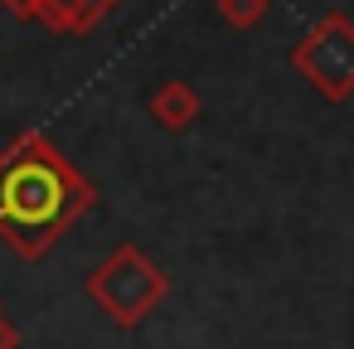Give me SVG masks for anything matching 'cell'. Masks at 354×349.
<instances>
[{"instance_id":"1","label":"cell","mask_w":354,"mask_h":349,"mask_svg":"<svg viewBox=\"0 0 354 349\" xmlns=\"http://www.w3.org/2000/svg\"><path fill=\"white\" fill-rule=\"evenodd\" d=\"M93 209V185L64 160V151L30 131L0 151V238L20 257H44L54 238Z\"/></svg>"},{"instance_id":"2","label":"cell","mask_w":354,"mask_h":349,"mask_svg":"<svg viewBox=\"0 0 354 349\" xmlns=\"http://www.w3.org/2000/svg\"><path fill=\"white\" fill-rule=\"evenodd\" d=\"M88 296L117 320V325H141L160 296H165V272L141 252V247H117L102 267L88 276Z\"/></svg>"},{"instance_id":"3","label":"cell","mask_w":354,"mask_h":349,"mask_svg":"<svg viewBox=\"0 0 354 349\" xmlns=\"http://www.w3.org/2000/svg\"><path fill=\"white\" fill-rule=\"evenodd\" d=\"M291 68L330 102H344L354 93V25L344 15H325L296 49Z\"/></svg>"},{"instance_id":"4","label":"cell","mask_w":354,"mask_h":349,"mask_svg":"<svg viewBox=\"0 0 354 349\" xmlns=\"http://www.w3.org/2000/svg\"><path fill=\"white\" fill-rule=\"evenodd\" d=\"M117 6H122V0H44L39 20H44L54 35H88V30H97Z\"/></svg>"},{"instance_id":"5","label":"cell","mask_w":354,"mask_h":349,"mask_svg":"<svg viewBox=\"0 0 354 349\" xmlns=\"http://www.w3.org/2000/svg\"><path fill=\"white\" fill-rule=\"evenodd\" d=\"M151 117H156L165 131H185V126H194V117H199V93H194L189 83H180V78H165V83L151 93Z\"/></svg>"},{"instance_id":"6","label":"cell","mask_w":354,"mask_h":349,"mask_svg":"<svg viewBox=\"0 0 354 349\" xmlns=\"http://www.w3.org/2000/svg\"><path fill=\"white\" fill-rule=\"evenodd\" d=\"M218 15L238 30H252L262 15H267V0H218Z\"/></svg>"},{"instance_id":"7","label":"cell","mask_w":354,"mask_h":349,"mask_svg":"<svg viewBox=\"0 0 354 349\" xmlns=\"http://www.w3.org/2000/svg\"><path fill=\"white\" fill-rule=\"evenodd\" d=\"M15 20H39V10H44V0H0Z\"/></svg>"},{"instance_id":"8","label":"cell","mask_w":354,"mask_h":349,"mask_svg":"<svg viewBox=\"0 0 354 349\" xmlns=\"http://www.w3.org/2000/svg\"><path fill=\"white\" fill-rule=\"evenodd\" d=\"M0 349H20V330H15L6 315H0Z\"/></svg>"}]
</instances>
